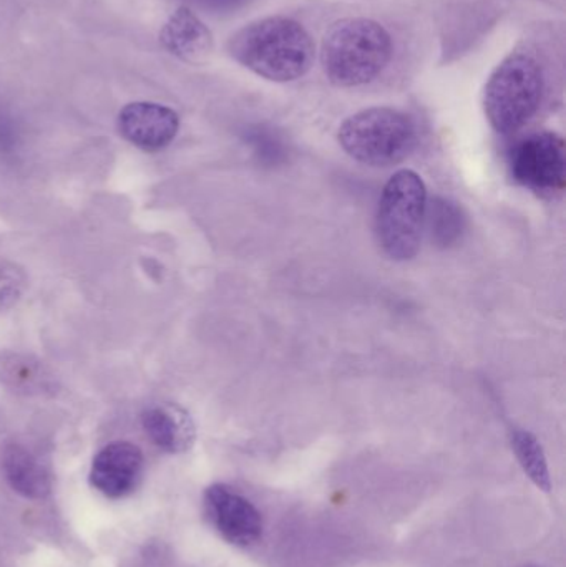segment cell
<instances>
[{"mask_svg": "<svg viewBox=\"0 0 566 567\" xmlns=\"http://www.w3.org/2000/svg\"><path fill=\"white\" fill-rule=\"evenodd\" d=\"M229 55L261 79L286 83L311 70L316 47L308 30L288 17H266L239 29Z\"/></svg>", "mask_w": 566, "mask_h": 567, "instance_id": "6da1fadb", "label": "cell"}, {"mask_svg": "<svg viewBox=\"0 0 566 567\" xmlns=\"http://www.w3.org/2000/svg\"><path fill=\"white\" fill-rule=\"evenodd\" d=\"M565 143L555 133L531 135L512 150V176L537 193H555L565 186Z\"/></svg>", "mask_w": 566, "mask_h": 567, "instance_id": "8992f818", "label": "cell"}, {"mask_svg": "<svg viewBox=\"0 0 566 567\" xmlns=\"http://www.w3.org/2000/svg\"><path fill=\"white\" fill-rule=\"evenodd\" d=\"M143 472V453L128 442L110 443L93 458L90 483L110 499L128 496L138 485Z\"/></svg>", "mask_w": 566, "mask_h": 567, "instance_id": "ba28073f", "label": "cell"}, {"mask_svg": "<svg viewBox=\"0 0 566 567\" xmlns=\"http://www.w3.org/2000/svg\"><path fill=\"white\" fill-rule=\"evenodd\" d=\"M544 70L531 53L515 52L495 69L484 90L485 116L502 135L517 132L537 113Z\"/></svg>", "mask_w": 566, "mask_h": 567, "instance_id": "5b68a950", "label": "cell"}, {"mask_svg": "<svg viewBox=\"0 0 566 567\" xmlns=\"http://www.w3.org/2000/svg\"><path fill=\"white\" fill-rule=\"evenodd\" d=\"M392 56L388 30L371 19H342L322 39L321 65L332 85H366L384 72Z\"/></svg>", "mask_w": 566, "mask_h": 567, "instance_id": "7a4b0ae2", "label": "cell"}, {"mask_svg": "<svg viewBox=\"0 0 566 567\" xmlns=\"http://www.w3.org/2000/svg\"><path fill=\"white\" fill-rule=\"evenodd\" d=\"M163 47L179 60L193 65L206 62L215 49L208 27L186 7H179L159 32Z\"/></svg>", "mask_w": 566, "mask_h": 567, "instance_id": "30bf717a", "label": "cell"}, {"mask_svg": "<svg viewBox=\"0 0 566 567\" xmlns=\"http://www.w3.org/2000/svg\"><path fill=\"white\" fill-rule=\"evenodd\" d=\"M428 213V188L412 169L395 173L382 189L375 215V236L394 261H411L421 249Z\"/></svg>", "mask_w": 566, "mask_h": 567, "instance_id": "3957f363", "label": "cell"}, {"mask_svg": "<svg viewBox=\"0 0 566 567\" xmlns=\"http://www.w3.org/2000/svg\"><path fill=\"white\" fill-rule=\"evenodd\" d=\"M123 138L145 152H158L175 140L179 118L175 110L158 103H130L119 115Z\"/></svg>", "mask_w": 566, "mask_h": 567, "instance_id": "9c48e42d", "label": "cell"}, {"mask_svg": "<svg viewBox=\"0 0 566 567\" xmlns=\"http://www.w3.org/2000/svg\"><path fill=\"white\" fill-rule=\"evenodd\" d=\"M2 468L10 488L23 498H45L52 488L45 466L23 446H7L3 452Z\"/></svg>", "mask_w": 566, "mask_h": 567, "instance_id": "7c38bea8", "label": "cell"}, {"mask_svg": "<svg viewBox=\"0 0 566 567\" xmlns=\"http://www.w3.org/2000/svg\"><path fill=\"white\" fill-rule=\"evenodd\" d=\"M339 145L362 165L385 166L404 162L418 146L411 116L388 106L362 110L342 122Z\"/></svg>", "mask_w": 566, "mask_h": 567, "instance_id": "277c9868", "label": "cell"}, {"mask_svg": "<svg viewBox=\"0 0 566 567\" xmlns=\"http://www.w3.org/2000/svg\"><path fill=\"white\" fill-rule=\"evenodd\" d=\"M25 287V276L16 266L0 265V309L12 306Z\"/></svg>", "mask_w": 566, "mask_h": 567, "instance_id": "2e32d148", "label": "cell"}, {"mask_svg": "<svg viewBox=\"0 0 566 567\" xmlns=\"http://www.w3.org/2000/svg\"><path fill=\"white\" fill-rule=\"evenodd\" d=\"M432 236L441 243L442 246L452 245L461 238L464 231V218L461 209L445 199H438L431 209Z\"/></svg>", "mask_w": 566, "mask_h": 567, "instance_id": "9a60e30c", "label": "cell"}, {"mask_svg": "<svg viewBox=\"0 0 566 567\" xmlns=\"http://www.w3.org/2000/svg\"><path fill=\"white\" fill-rule=\"evenodd\" d=\"M0 382L25 395H42L55 390V380L47 367L22 353H0Z\"/></svg>", "mask_w": 566, "mask_h": 567, "instance_id": "4fadbf2b", "label": "cell"}, {"mask_svg": "<svg viewBox=\"0 0 566 567\" xmlns=\"http://www.w3.org/2000/svg\"><path fill=\"white\" fill-rule=\"evenodd\" d=\"M512 449H514L525 475L534 482V485L542 492H550V470H548L544 446L541 445L537 436L534 433L525 432V430H515L512 433Z\"/></svg>", "mask_w": 566, "mask_h": 567, "instance_id": "5bb4252c", "label": "cell"}, {"mask_svg": "<svg viewBox=\"0 0 566 567\" xmlns=\"http://www.w3.org/2000/svg\"><path fill=\"white\" fill-rule=\"evenodd\" d=\"M142 423L146 435L163 452L185 453L195 443V423L189 413L175 403L150 406L143 412Z\"/></svg>", "mask_w": 566, "mask_h": 567, "instance_id": "8fae6325", "label": "cell"}, {"mask_svg": "<svg viewBox=\"0 0 566 567\" xmlns=\"http://www.w3.org/2000/svg\"><path fill=\"white\" fill-rule=\"evenodd\" d=\"M205 512L213 528L229 545L246 548L261 538V513L229 486L213 485L206 489Z\"/></svg>", "mask_w": 566, "mask_h": 567, "instance_id": "52a82bcc", "label": "cell"}, {"mask_svg": "<svg viewBox=\"0 0 566 567\" xmlns=\"http://www.w3.org/2000/svg\"><path fill=\"white\" fill-rule=\"evenodd\" d=\"M209 2L218 3V6H225V3L236 2V0H209Z\"/></svg>", "mask_w": 566, "mask_h": 567, "instance_id": "e0dca14e", "label": "cell"}]
</instances>
